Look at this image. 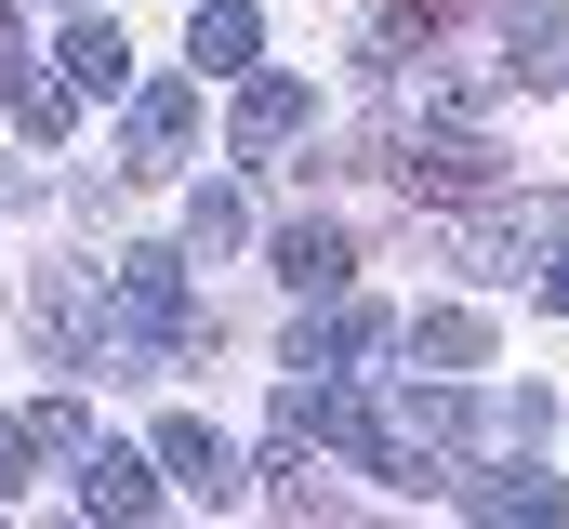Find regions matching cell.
<instances>
[{
  "label": "cell",
  "mask_w": 569,
  "mask_h": 529,
  "mask_svg": "<svg viewBox=\"0 0 569 529\" xmlns=\"http://www.w3.org/2000/svg\"><path fill=\"white\" fill-rule=\"evenodd\" d=\"M279 278L305 291V305H318V291H345V278H358V252H345L331 226H279Z\"/></svg>",
  "instance_id": "cell-14"
},
{
  "label": "cell",
  "mask_w": 569,
  "mask_h": 529,
  "mask_svg": "<svg viewBox=\"0 0 569 529\" xmlns=\"http://www.w3.org/2000/svg\"><path fill=\"white\" fill-rule=\"evenodd\" d=\"M53 53H67V80H80V93H120V80H133V40H120L107 13H80V27H67Z\"/></svg>",
  "instance_id": "cell-15"
},
{
  "label": "cell",
  "mask_w": 569,
  "mask_h": 529,
  "mask_svg": "<svg viewBox=\"0 0 569 529\" xmlns=\"http://www.w3.org/2000/svg\"><path fill=\"white\" fill-rule=\"evenodd\" d=\"M0 93H13V120L40 132V146L80 120V80H67V67H0Z\"/></svg>",
  "instance_id": "cell-16"
},
{
  "label": "cell",
  "mask_w": 569,
  "mask_h": 529,
  "mask_svg": "<svg viewBox=\"0 0 569 529\" xmlns=\"http://www.w3.org/2000/svg\"><path fill=\"white\" fill-rule=\"evenodd\" d=\"M27 450H40V423H0V503L27 490Z\"/></svg>",
  "instance_id": "cell-20"
},
{
  "label": "cell",
  "mask_w": 569,
  "mask_h": 529,
  "mask_svg": "<svg viewBox=\"0 0 569 529\" xmlns=\"http://www.w3.org/2000/svg\"><path fill=\"white\" fill-rule=\"evenodd\" d=\"M186 146H199V93H186V80H146L133 120H120V172H172Z\"/></svg>",
  "instance_id": "cell-4"
},
{
  "label": "cell",
  "mask_w": 569,
  "mask_h": 529,
  "mask_svg": "<svg viewBox=\"0 0 569 529\" xmlns=\"http://www.w3.org/2000/svg\"><path fill=\"white\" fill-rule=\"evenodd\" d=\"M557 226H569L557 199H530V212H517V199L490 186V212H477V278H530V252H543Z\"/></svg>",
  "instance_id": "cell-5"
},
{
  "label": "cell",
  "mask_w": 569,
  "mask_h": 529,
  "mask_svg": "<svg viewBox=\"0 0 569 529\" xmlns=\"http://www.w3.org/2000/svg\"><path fill=\"white\" fill-rule=\"evenodd\" d=\"M463 437H477V397L463 371H425V397H371V477H398V490H450L463 477Z\"/></svg>",
  "instance_id": "cell-2"
},
{
  "label": "cell",
  "mask_w": 569,
  "mask_h": 529,
  "mask_svg": "<svg viewBox=\"0 0 569 529\" xmlns=\"http://www.w3.org/2000/svg\"><path fill=\"white\" fill-rule=\"evenodd\" d=\"M159 358H212V318L186 305V252H133L107 264V371H159Z\"/></svg>",
  "instance_id": "cell-1"
},
{
  "label": "cell",
  "mask_w": 569,
  "mask_h": 529,
  "mask_svg": "<svg viewBox=\"0 0 569 529\" xmlns=\"http://www.w3.org/2000/svg\"><path fill=\"white\" fill-rule=\"evenodd\" d=\"M358 345H385V318H371V305H345V291H318V318L291 331V371H345Z\"/></svg>",
  "instance_id": "cell-8"
},
{
  "label": "cell",
  "mask_w": 569,
  "mask_h": 529,
  "mask_svg": "<svg viewBox=\"0 0 569 529\" xmlns=\"http://www.w3.org/2000/svg\"><path fill=\"white\" fill-rule=\"evenodd\" d=\"M385 159H398V186H411V199H437V212H477V199L503 186V146H490V132H463V120L398 132Z\"/></svg>",
  "instance_id": "cell-3"
},
{
  "label": "cell",
  "mask_w": 569,
  "mask_h": 529,
  "mask_svg": "<svg viewBox=\"0 0 569 529\" xmlns=\"http://www.w3.org/2000/svg\"><path fill=\"white\" fill-rule=\"evenodd\" d=\"M239 239H252L239 186H199V199H186V252H239Z\"/></svg>",
  "instance_id": "cell-17"
},
{
  "label": "cell",
  "mask_w": 569,
  "mask_h": 529,
  "mask_svg": "<svg viewBox=\"0 0 569 529\" xmlns=\"http://www.w3.org/2000/svg\"><path fill=\"white\" fill-rule=\"evenodd\" d=\"M27 423H40V450H93V410H80V397H40Z\"/></svg>",
  "instance_id": "cell-19"
},
{
  "label": "cell",
  "mask_w": 569,
  "mask_h": 529,
  "mask_svg": "<svg viewBox=\"0 0 569 529\" xmlns=\"http://www.w3.org/2000/svg\"><path fill=\"white\" fill-rule=\"evenodd\" d=\"M450 27H463V0H385V53H425Z\"/></svg>",
  "instance_id": "cell-18"
},
{
  "label": "cell",
  "mask_w": 569,
  "mask_h": 529,
  "mask_svg": "<svg viewBox=\"0 0 569 529\" xmlns=\"http://www.w3.org/2000/svg\"><path fill=\"white\" fill-rule=\"evenodd\" d=\"M411 358H425V371H477V358H490V318H477V305H425V318H411Z\"/></svg>",
  "instance_id": "cell-12"
},
{
  "label": "cell",
  "mask_w": 569,
  "mask_h": 529,
  "mask_svg": "<svg viewBox=\"0 0 569 529\" xmlns=\"http://www.w3.org/2000/svg\"><path fill=\"white\" fill-rule=\"evenodd\" d=\"M80 517H159V477H146L133 450L93 437V450H80Z\"/></svg>",
  "instance_id": "cell-10"
},
{
  "label": "cell",
  "mask_w": 569,
  "mask_h": 529,
  "mask_svg": "<svg viewBox=\"0 0 569 529\" xmlns=\"http://www.w3.org/2000/svg\"><path fill=\"white\" fill-rule=\"evenodd\" d=\"M159 477H172V490H199V503H239V463H226V437H212L199 410H172V423H159Z\"/></svg>",
  "instance_id": "cell-6"
},
{
  "label": "cell",
  "mask_w": 569,
  "mask_h": 529,
  "mask_svg": "<svg viewBox=\"0 0 569 529\" xmlns=\"http://www.w3.org/2000/svg\"><path fill=\"white\" fill-rule=\"evenodd\" d=\"M450 503H463V517H557V477H530V463H490V477H477V463H463Z\"/></svg>",
  "instance_id": "cell-11"
},
{
  "label": "cell",
  "mask_w": 569,
  "mask_h": 529,
  "mask_svg": "<svg viewBox=\"0 0 569 529\" xmlns=\"http://www.w3.org/2000/svg\"><path fill=\"white\" fill-rule=\"evenodd\" d=\"M543 305H569V226L543 239Z\"/></svg>",
  "instance_id": "cell-21"
},
{
  "label": "cell",
  "mask_w": 569,
  "mask_h": 529,
  "mask_svg": "<svg viewBox=\"0 0 569 529\" xmlns=\"http://www.w3.org/2000/svg\"><path fill=\"white\" fill-rule=\"evenodd\" d=\"M305 120H318V93H305V80H239V146H291Z\"/></svg>",
  "instance_id": "cell-13"
},
{
  "label": "cell",
  "mask_w": 569,
  "mask_h": 529,
  "mask_svg": "<svg viewBox=\"0 0 569 529\" xmlns=\"http://www.w3.org/2000/svg\"><path fill=\"white\" fill-rule=\"evenodd\" d=\"M186 53H199V80H252V53H266V27H252V0H199V27H186Z\"/></svg>",
  "instance_id": "cell-7"
},
{
  "label": "cell",
  "mask_w": 569,
  "mask_h": 529,
  "mask_svg": "<svg viewBox=\"0 0 569 529\" xmlns=\"http://www.w3.org/2000/svg\"><path fill=\"white\" fill-rule=\"evenodd\" d=\"M557 67H569V13H557V0H517V13H503V80L543 93Z\"/></svg>",
  "instance_id": "cell-9"
}]
</instances>
